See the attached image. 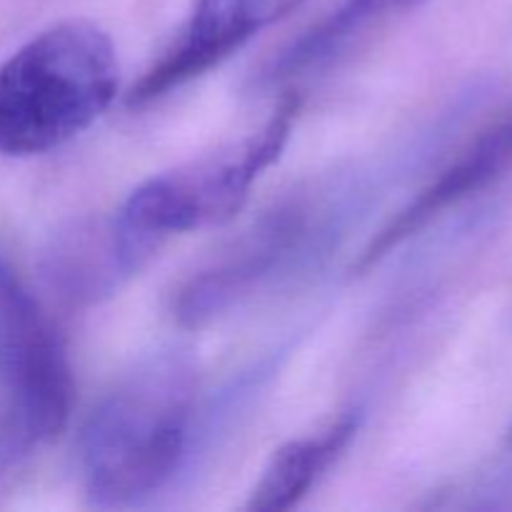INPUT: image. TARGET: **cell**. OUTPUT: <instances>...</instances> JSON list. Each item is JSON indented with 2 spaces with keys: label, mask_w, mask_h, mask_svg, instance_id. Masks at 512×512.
Returning a JSON list of instances; mask_svg holds the SVG:
<instances>
[{
  "label": "cell",
  "mask_w": 512,
  "mask_h": 512,
  "mask_svg": "<svg viewBox=\"0 0 512 512\" xmlns=\"http://www.w3.org/2000/svg\"><path fill=\"white\" fill-rule=\"evenodd\" d=\"M313 213L305 200H290L265 213L235 240L233 248L183 285L175 300L180 323L190 328L210 323L288 268L308 248Z\"/></svg>",
  "instance_id": "5b68a950"
},
{
  "label": "cell",
  "mask_w": 512,
  "mask_h": 512,
  "mask_svg": "<svg viewBox=\"0 0 512 512\" xmlns=\"http://www.w3.org/2000/svg\"><path fill=\"white\" fill-rule=\"evenodd\" d=\"M70 400L60 338L0 253V483L65 428Z\"/></svg>",
  "instance_id": "277c9868"
},
{
  "label": "cell",
  "mask_w": 512,
  "mask_h": 512,
  "mask_svg": "<svg viewBox=\"0 0 512 512\" xmlns=\"http://www.w3.org/2000/svg\"><path fill=\"white\" fill-rule=\"evenodd\" d=\"M118 55L88 20H65L0 65V155H38L83 133L113 103Z\"/></svg>",
  "instance_id": "7a4b0ae2"
},
{
  "label": "cell",
  "mask_w": 512,
  "mask_h": 512,
  "mask_svg": "<svg viewBox=\"0 0 512 512\" xmlns=\"http://www.w3.org/2000/svg\"><path fill=\"white\" fill-rule=\"evenodd\" d=\"M195 395V365L178 350L143 360L115 383L80 435L83 480L95 505L125 508L168 485L188 448Z\"/></svg>",
  "instance_id": "6da1fadb"
},
{
  "label": "cell",
  "mask_w": 512,
  "mask_h": 512,
  "mask_svg": "<svg viewBox=\"0 0 512 512\" xmlns=\"http://www.w3.org/2000/svg\"><path fill=\"white\" fill-rule=\"evenodd\" d=\"M295 113L298 100H285L258 133L238 145L155 175L133 190L113 218L128 273H138L170 235L233 218L255 180L283 153Z\"/></svg>",
  "instance_id": "3957f363"
},
{
  "label": "cell",
  "mask_w": 512,
  "mask_h": 512,
  "mask_svg": "<svg viewBox=\"0 0 512 512\" xmlns=\"http://www.w3.org/2000/svg\"><path fill=\"white\" fill-rule=\"evenodd\" d=\"M300 3L303 0H195L193 10L210 25L245 43Z\"/></svg>",
  "instance_id": "30bf717a"
},
{
  "label": "cell",
  "mask_w": 512,
  "mask_h": 512,
  "mask_svg": "<svg viewBox=\"0 0 512 512\" xmlns=\"http://www.w3.org/2000/svg\"><path fill=\"white\" fill-rule=\"evenodd\" d=\"M53 288L73 303H93L130 278L115 223H80L60 235L45 265Z\"/></svg>",
  "instance_id": "52a82bcc"
},
{
  "label": "cell",
  "mask_w": 512,
  "mask_h": 512,
  "mask_svg": "<svg viewBox=\"0 0 512 512\" xmlns=\"http://www.w3.org/2000/svg\"><path fill=\"white\" fill-rule=\"evenodd\" d=\"M358 420L345 415L330 425L318 438L293 440L270 458L253 488L248 510L253 512H285L300 503L310 493L320 475L330 468L335 458L353 438Z\"/></svg>",
  "instance_id": "ba28073f"
},
{
  "label": "cell",
  "mask_w": 512,
  "mask_h": 512,
  "mask_svg": "<svg viewBox=\"0 0 512 512\" xmlns=\"http://www.w3.org/2000/svg\"><path fill=\"white\" fill-rule=\"evenodd\" d=\"M418 3L420 0H345L323 23L315 25L298 43H293V48L285 50L283 58L270 70V78H293V75H303L305 70L328 63L370 28Z\"/></svg>",
  "instance_id": "9c48e42d"
},
{
  "label": "cell",
  "mask_w": 512,
  "mask_h": 512,
  "mask_svg": "<svg viewBox=\"0 0 512 512\" xmlns=\"http://www.w3.org/2000/svg\"><path fill=\"white\" fill-rule=\"evenodd\" d=\"M512 165V115L500 120L490 130H485L435 183H430L418 198L400 210L398 218L390 220L363 250L358 260V270L373 268L375 263L385 258L390 250L403 245L413 238L418 230L433 223L443 210L453 208L468 195L478 193L480 188L493 183L495 178L505 173Z\"/></svg>",
  "instance_id": "8992f818"
}]
</instances>
